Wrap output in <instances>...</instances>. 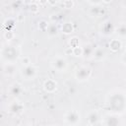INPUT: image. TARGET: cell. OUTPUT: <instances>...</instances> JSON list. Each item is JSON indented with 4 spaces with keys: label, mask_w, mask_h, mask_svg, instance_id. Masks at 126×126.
Wrapping results in <instances>:
<instances>
[{
    "label": "cell",
    "mask_w": 126,
    "mask_h": 126,
    "mask_svg": "<svg viewBox=\"0 0 126 126\" xmlns=\"http://www.w3.org/2000/svg\"><path fill=\"white\" fill-rule=\"evenodd\" d=\"M125 94L123 91H115L114 93H110L107 95L106 102L111 109L112 113L115 114H123L125 110Z\"/></svg>",
    "instance_id": "obj_1"
},
{
    "label": "cell",
    "mask_w": 126,
    "mask_h": 126,
    "mask_svg": "<svg viewBox=\"0 0 126 126\" xmlns=\"http://www.w3.org/2000/svg\"><path fill=\"white\" fill-rule=\"evenodd\" d=\"M2 58L5 63H16L20 58V51L17 46L8 45L2 49Z\"/></svg>",
    "instance_id": "obj_2"
},
{
    "label": "cell",
    "mask_w": 126,
    "mask_h": 126,
    "mask_svg": "<svg viewBox=\"0 0 126 126\" xmlns=\"http://www.w3.org/2000/svg\"><path fill=\"white\" fill-rule=\"evenodd\" d=\"M92 75H93V70L90 66H87V65H82L77 67L74 73L75 79L80 83L88 81L92 77Z\"/></svg>",
    "instance_id": "obj_3"
},
{
    "label": "cell",
    "mask_w": 126,
    "mask_h": 126,
    "mask_svg": "<svg viewBox=\"0 0 126 126\" xmlns=\"http://www.w3.org/2000/svg\"><path fill=\"white\" fill-rule=\"evenodd\" d=\"M64 123L68 126H77L81 122V114L76 109H71L65 112L63 116Z\"/></svg>",
    "instance_id": "obj_4"
},
{
    "label": "cell",
    "mask_w": 126,
    "mask_h": 126,
    "mask_svg": "<svg viewBox=\"0 0 126 126\" xmlns=\"http://www.w3.org/2000/svg\"><path fill=\"white\" fill-rule=\"evenodd\" d=\"M50 65L57 72H65L68 67V61L64 56L57 55L51 60Z\"/></svg>",
    "instance_id": "obj_5"
},
{
    "label": "cell",
    "mask_w": 126,
    "mask_h": 126,
    "mask_svg": "<svg viewBox=\"0 0 126 126\" xmlns=\"http://www.w3.org/2000/svg\"><path fill=\"white\" fill-rule=\"evenodd\" d=\"M20 74H21L22 78L27 80V81L33 80L37 76V68L33 64L24 66L20 69Z\"/></svg>",
    "instance_id": "obj_6"
},
{
    "label": "cell",
    "mask_w": 126,
    "mask_h": 126,
    "mask_svg": "<svg viewBox=\"0 0 126 126\" xmlns=\"http://www.w3.org/2000/svg\"><path fill=\"white\" fill-rule=\"evenodd\" d=\"M7 110L12 115H20L25 111V105L22 101L19 99H13L11 102H9L7 106Z\"/></svg>",
    "instance_id": "obj_7"
},
{
    "label": "cell",
    "mask_w": 126,
    "mask_h": 126,
    "mask_svg": "<svg viewBox=\"0 0 126 126\" xmlns=\"http://www.w3.org/2000/svg\"><path fill=\"white\" fill-rule=\"evenodd\" d=\"M99 33L103 36H110L115 33V26L110 21H104L99 26Z\"/></svg>",
    "instance_id": "obj_8"
},
{
    "label": "cell",
    "mask_w": 126,
    "mask_h": 126,
    "mask_svg": "<svg viewBox=\"0 0 126 126\" xmlns=\"http://www.w3.org/2000/svg\"><path fill=\"white\" fill-rule=\"evenodd\" d=\"M104 126H122L120 116L115 113L107 114L104 117Z\"/></svg>",
    "instance_id": "obj_9"
},
{
    "label": "cell",
    "mask_w": 126,
    "mask_h": 126,
    "mask_svg": "<svg viewBox=\"0 0 126 126\" xmlns=\"http://www.w3.org/2000/svg\"><path fill=\"white\" fill-rule=\"evenodd\" d=\"M100 116L96 110H91L87 115V123L91 126H96L99 123Z\"/></svg>",
    "instance_id": "obj_10"
},
{
    "label": "cell",
    "mask_w": 126,
    "mask_h": 126,
    "mask_svg": "<svg viewBox=\"0 0 126 126\" xmlns=\"http://www.w3.org/2000/svg\"><path fill=\"white\" fill-rule=\"evenodd\" d=\"M43 90L44 92H46L47 94H53L57 91V88H58V85H57V82L53 79H47L44 83H43Z\"/></svg>",
    "instance_id": "obj_11"
},
{
    "label": "cell",
    "mask_w": 126,
    "mask_h": 126,
    "mask_svg": "<svg viewBox=\"0 0 126 126\" xmlns=\"http://www.w3.org/2000/svg\"><path fill=\"white\" fill-rule=\"evenodd\" d=\"M3 71L6 76H15L16 73L19 71V68L16 63H5L3 66Z\"/></svg>",
    "instance_id": "obj_12"
},
{
    "label": "cell",
    "mask_w": 126,
    "mask_h": 126,
    "mask_svg": "<svg viewBox=\"0 0 126 126\" xmlns=\"http://www.w3.org/2000/svg\"><path fill=\"white\" fill-rule=\"evenodd\" d=\"M106 58V51L104 50V48L102 47H94L93 55H92V59L95 60V61H102Z\"/></svg>",
    "instance_id": "obj_13"
},
{
    "label": "cell",
    "mask_w": 126,
    "mask_h": 126,
    "mask_svg": "<svg viewBox=\"0 0 126 126\" xmlns=\"http://www.w3.org/2000/svg\"><path fill=\"white\" fill-rule=\"evenodd\" d=\"M23 91H24L23 90V87L19 83H13L9 87V93H10V94L13 95V96H15V97H17L20 94H23Z\"/></svg>",
    "instance_id": "obj_14"
},
{
    "label": "cell",
    "mask_w": 126,
    "mask_h": 126,
    "mask_svg": "<svg viewBox=\"0 0 126 126\" xmlns=\"http://www.w3.org/2000/svg\"><path fill=\"white\" fill-rule=\"evenodd\" d=\"M46 33H47V36L48 37H55L58 35L59 33V28L57 26V24H54V23H50L49 22V25L46 29Z\"/></svg>",
    "instance_id": "obj_15"
},
{
    "label": "cell",
    "mask_w": 126,
    "mask_h": 126,
    "mask_svg": "<svg viewBox=\"0 0 126 126\" xmlns=\"http://www.w3.org/2000/svg\"><path fill=\"white\" fill-rule=\"evenodd\" d=\"M108 46H109V48H110V50L112 52H117L122 47V41L119 38H113V39H111L109 41Z\"/></svg>",
    "instance_id": "obj_16"
},
{
    "label": "cell",
    "mask_w": 126,
    "mask_h": 126,
    "mask_svg": "<svg viewBox=\"0 0 126 126\" xmlns=\"http://www.w3.org/2000/svg\"><path fill=\"white\" fill-rule=\"evenodd\" d=\"M94 47L91 44V43H85L84 45H82V50H83V55L85 58H92L93 52H94Z\"/></svg>",
    "instance_id": "obj_17"
},
{
    "label": "cell",
    "mask_w": 126,
    "mask_h": 126,
    "mask_svg": "<svg viewBox=\"0 0 126 126\" xmlns=\"http://www.w3.org/2000/svg\"><path fill=\"white\" fill-rule=\"evenodd\" d=\"M74 30H75L74 25L71 22H64L61 25V32L64 34H71L74 32Z\"/></svg>",
    "instance_id": "obj_18"
},
{
    "label": "cell",
    "mask_w": 126,
    "mask_h": 126,
    "mask_svg": "<svg viewBox=\"0 0 126 126\" xmlns=\"http://www.w3.org/2000/svg\"><path fill=\"white\" fill-rule=\"evenodd\" d=\"M115 32L118 34L119 39H123L126 36V26H125V24L122 23L118 26L117 29L115 28Z\"/></svg>",
    "instance_id": "obj_19"
},
{
    "label": "cell",
    "mask_w": 126,
    "mask_h": 126,
    "mask_svg": "<svg viewBox=\"0 0 126 126\" xmlns=\"http://www.w3.org/2000/svg\"><path fill=\"white\" fill-rule=\"evenodd\" d=\"M4 27L6 28V31H13L16 27V20L14 18H8L4 22Z\"/></svg>",
    "instance_id": "obj_20"
},
{
    "label": "cell",
    "mask_w": 126,
    "mask_h": 126,
    "mask_svg": "<svg viewBox=\"0 0 126 126\" xmlns=\"http://www.w3.org/2000/svg\"><path fill=\"white\" fill-rule=\"evenodd\" d=\"M40 9V6L38 5L37 2H32L30 3V6H29V11L32 14H36Z\"/></svg>",
    "instance_id": "obj_21"
},
{
    "label": "cell",
    "mask_w": 126,
    "mask_h": 126,
    "mask_svg": "<svg viewBox=\"0 0 126 126\" xmlns=\"http://www.w3.org/2000/svg\"><path fill=\"white\" fill-rule=\"evenodd\" d=\"M49 25V22H47L46 20H40L38 23H37V29L41 32H45L47 27Z\"/></svg>",
    "instance_id": "obj_22"
},
{
    "label": "cell",
    "mask_w": 126,
    "mask_h": 126,
    "mask_svg": "<svg viewBox=\"0 0 126 126\" xmlns=\"http://www.w3.org/2000/svg\"><path fill=\"white\" fill-rule=\"evenodd\" d=\"M3 37L7 41H11L12 39L15 38V32H14V31H5L4 33H3Z\"/></svg>",
    "instance_id": "obj_23"
},
{
    "label": "cell",
    "mask_w": 126,
    "mask_h": 126,
    "mask_svg": "<svg viewBox=\"0 0 126 126\" xmlns=\"http://www.w3.org/2000/svg\"><path fill=\"white\" fill-rule=\"evenodd\" d=\"M68 43H69V47H70V48H74V47H77V46L80 45V43H79V39H78L77 36H73V37H71Z\"/></svg>",
    "instance_id": "obj_24"
},
{
    "label": "cell",
    "mask_w": 126,
    "mask_h": 126,
    "mask_svg": "<svg viewBox=\"0 0 126 126\" xmlns=\"http://www.w3.org/2000/svg\"><path fill=\"white\" fill-rule=\"evenodd\" d=\"M72 55L76 56V57H81L83 55V50H82V46L79 45L77 47L72 48Z\"/></svg>",
    "instance_id": "obj_25"
},
{
    "label": "cell",
    "mask_w": 126,
    "mask_h": 126,
    "mask_svg": "<svg viewBox=\"0 0 126 126\" xmlns=\"http://www.w3.org/2000/svg\"><path fill=\"white\" fill-rule=\"evenodd\" d=\"M62 20V16L60 14H54L52 16H50V23H54V24H58L60 21Z\"/></svg>",
    "instance_id": "obj_26"
},
{
    "label": "cell",
    "mask_w": 126,
    "mask_h": 126,
    "mask_svg": "<svg viewBox=\"0 0 126 126\" xmlns=\"http://www.w3.org/2000/svg\"><path fill=\"white\" fill-rule=\"evenodd\" d=\"M62 5H63V7H64L65 9H71V8H73V6L75 5V3H74V1H72V0H66V1H63V2H62Z\"/></svg>",
    "instance_id": "obj_27"
},
{
    "label": "cell",
    "mask_w": 126,
    "mask_h": 126,
    "mask_svg": "<svg viewBox=\"0 0 126 126\" xmlns=\"http://www.w3.org/2000/svg\"><path fill=\"white\" fill-rule=\"evenodd\" d=\"M21 63L24 66H28V65H31L32 64V61H31V58L29 56H24L21 58Z\"/></svg>",
    "instance_id": "obj_28"
},
{
    "label": "cell",
    "mask_w": 126,
    "mask_h": 126,
    "mask_svg": "<svg viewBox=\"0 0 126 126\" xmlns=\"http://www.w3.org/2000/svg\"><path fill=\"white\" fill-rule=\"evenodd\" d=\"M19 126H32L30 124H22V125H19Z\"/></svg>",
    "instance_id": "obj_29"
},
{
    "label": "cell",
    "mask_w": 126,
    "mask_h": 126,
    "mask_svg": "<svg viewBox=\"0 0 126 126\" xmlns=\"http://www.w3.org/2000/svg\"><path fill=\"white\" fill-rule=\"evenodd\" d=\"M2 58V49L0 48V59Z\"/></svg>",
    "instance_id": "obj_30"
},
{
    "label": "cell",
    "mask_w": 126,
    "mask_h": 126,
    "mask_svg": "<svg viewBox=\"0 0 126 126\" xmlns=\"http://www.w3.org/2000/svg\"><path fill=\"white\" fill-rule=\"evenodd\" d=\"M56 126H64V125H56Z\"/></svg>",
    "instance_id": "obj_31"
},
{
    "label": "cell",
    "mask_w": 126,
    "mask_h": 126,
    "mask_svg": "<svg viewBox=\"0 0 126 126\" xmlns=\"http://www.w3.org/2000/svg\"><path fill=\"white\" fill-rule=\"evenodd\" d=\"M87 126H91V125H87Z\"/></svg>",
    "instance_id": "obj_32"
}]
</instances>
